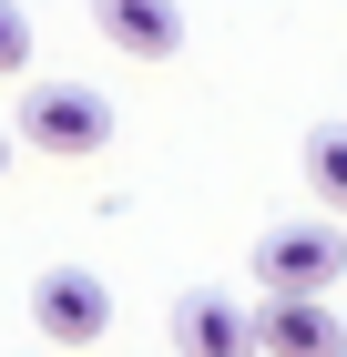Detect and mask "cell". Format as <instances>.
Masks as SVG:
<instances>
[{
  "mask_svg": "<svg viewBox=\"0 0 347 357\" xmlns=\"http://www.w3.org/2000/svg\"><path fill=\"white\" fill-rule=\"evenodd\" d=\"M31 327L61 337V347H103L112 337V286L92 266H41L31 275Z\"/></svg>",
  "mask_w": 347,
  "mask_h": 357,
  "instance_id": "obj_3",
  "label": "cell"
},
{
  "mask_svg": "<svg viewBox=\"0 0 347 357\" xmlns=\"http://www.w3.org/2000/svg\"><path fill=\"white\" fill-rule=\"evenodd\" d=\"M0 174H10V123H0Z\"/></svg>",
  "mask_w": 347,
  "mask_h": 357,
  "instance_id": "obj_9",
  "label": "cell"
},
{
  "mask_svg": "<svg viewBox=\"0 0 347 357\" xmlns=\"http://www.w3.org/2000/svg\"><path fill=\"white\" fill-rule=\"evenodd\" d=\"M21 72H31V10L0 0V82H21Z\"/></svg>",
  "mask_w": 347,
  "mask_h": 357,
  "instance_id": "obj_8",
  "label": "cell"
},
{
  "mask_svg": "<svg viewBox=\"0 0 347 357\" xmlns=\"http://www.w3.org/2000/svg\"><path fill=\"white\" fill-rule=\"evenodd\" d=\"M256 347L266 357H347V327L327 296H266L256 306Z\"/></svg>",
  "mask_w": 347,
  "mask_h": 357,
  "instance_id": "obj_5",
  "label": "cell"
},
{
  "mask_svg": "<svg viewBox=\"0 0 347 357\" xmlns=\"http://www.w3.org/2000/svg\"><path fill=\"white\" fill-rule=\"evenodd\" d=\"M347 275V235H337V215H286V225H266L256 235V286L266 296H327Z\"/></svg>",
  "mask_w": 347,
  "mask_h": 357,
  "instance_id": "obj_2",
  "label": "cell"
},
{
  "mask_svg": "<svg viewBox=\"0 0 347 357\" xmlns=\"http://www.w3.org/2000/svg\"><path fill=\"white\" fill-rule=\"evenodd\" d=\"M10 143H31V153H61V164H92L112 143V102L92 82H31L21 112H10Z\"/></svg>",
  "mask_w": 347,
  "mask_h": 357,
  "instance_id": "obj_1",
  "label": "cell"
},
{
  "mask_svg": "<svg viewBox=\"0 0 347 357\" xmlns=\"http://www.w3.org/2000/svg\"><path fill=\"white\" fill-rule=\"evenodd\" d=\"M92 31H103L123 61H174L184 52V10H174V0H92Z\"/></svg>",
  "mask_w": 347,
  "mask_h": 357,
  "instance_id": "obj_6",
  "label": "cell"
},
{
  "mask_svg": "<svg viewBox=\"0 0 347 357\" xmlns=\"http://www.w3.org/2000/svg\"><path fill=\"white\" fill-rule=\"evenodd\" d=\"M163 327H174V357H266L256 347V306H235L225 286H184Z\"/></svg>",
  "mask_w": 347,
  "mask_h": 357,
  "instance_id": "obj_4",
  "label": "cell"
},
{
  "mask_svg": "<svg viewBox=\"0 0 347 357\" xmlns=\"http://www.w3.org/2000/svg\"><path fill=\"white\" fill-rule=\"evenodd\" d=\"M296 174H307V204L317 215H347V123H307Z\"/></svg>",
  "mask_w": 347,
  "mask_h": 357,
  "instance_id": "obj_7",
  "label": "cell"
}]
</instances>
